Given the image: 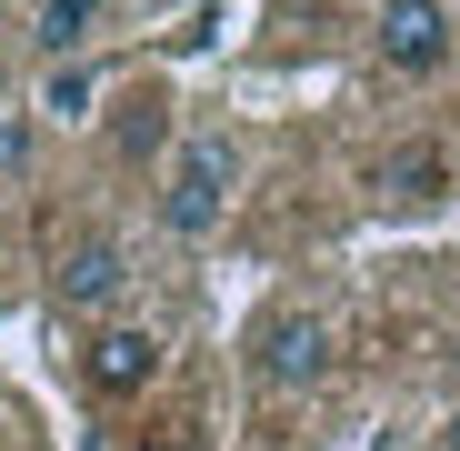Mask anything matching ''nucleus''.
<instances>
[{
  "instance_id": "1",
  "label": "nucleus",
  "mask_w": 460,
  "mask_h": 451,
  "mask_svg": "<svg viewBox=\"0 0 460 451\" xmlns=\"http://www.w3.org/2000/svg\"><path fill=\"white\" fill-rule=\"evenodd\" d=\"M230 201H241V140L230 131H190L171 150V171H161V231L171 241H210Z\"/></svg>"
},
{
  "instance_id": "2",
  "label": "nucleus",
  "mask_w": 460,
  "mask_h": 451,
  "mask_svg": "<svg viewBox=\"0 0 460 451\" xmlns=\"http://www.w3.org/2000/svg\"><path fill=\"white\" fill-rule=\"evenodd\" d=\"M331 321L321 311H270L261 331H251V382L261 392H321L331 382Z\"/></svg>"
},
{
  "instance_id": "3",
  "label": "nucleus",
  "mask_w": 460,
  "mask_h": 451,
  "mask_svg": "<svg viewBox=\"0 0 460 451\" xmlns=\"http://www.w3.org/2000/svg\"><path fill=\"white\" fill-rule=\"evenodd\" d=\"M81 371H91V392L130 401V392L161 382V331H140V321H101V331L81 341Z\"/></svg>"
},
{
  "instance_id": "4",
  "label": "nucleus",
  "mask_w": 460,
  "mask_h": 451,
  "mask_svg": "<svg viewBox=\"0 0 460 451\" xmlns=\"http://www.w3.org/2000/svg\"><path fill=\"white\" fill-rule=\"evenodd\" d=\"M370 31H380V60L411 70V81L450 60V11H440V0H380V21H370Z\"/></svg>"
},
{
  "instance_id": "5",
  "label": "nucleus",
  "mask_w": 460,
  "mask_h": 451,
  "mask_svg": "<svg viewBox=\"0 0 460 451\" xmlns=\"http://www.w3.org/2000/svg\"><path fill=\"white\" fill-rule=\"evenodd\" d=\"M120 291H130V251L111 231H81L60 251V301H70V311H111Z\"/></svg>"
},
{
  "instance_id": "6",
  "label": "nucleus",
  "mask_w": 460,
  "mask_h": 451,
  "mask_svg": "<svg viewBox=\"0 0 460 451\" xmlns=\"http://www.w3.org/2000/svg\"><path fill=\"white\" fill-rule=\"evenodd\" d=\"M380 191H391V201H440L450 191V150L440 140H401L391 161H380Z\"/></svg>"
},
{
  "instance_id": "7",
  "label": "nucleus",
  "mask_w": 460,
  "mask_h": 451,
  "mask_svg": "<svg viewBox=\"0 0 460 451\" xmlns=\"http://www.w3.org/2000/svg\"><path fill=\"white\" fill-rule=\"evenodd\" d=\"M101 11H111V0H40V11H31V41H40L50 60H70V50L101 31Z\"/></svg>"
},
{
  "instance_id": "8",
  "label": "nucleus",
  "mask_w": 460,
  "mask_h": 451,
  "mask_svg": "<svg viewBox=\"0 0 460 451\" xmlns=\"http://www.w3.org/2000/svg\"><path fill=\"white\" fill-rule=\"evenodd\" d=\"M101 111V70L91 60H50V81H40V121H91Z\"/></svg>"
},
{
  "instance_id": "9",
  "label": "nucleus",
  "mask_w": 460,
  "mask_h": 451,
  "mask_svg": "<svg viewBox=\"0 0 460 451\" xmlns=\"http://www.w3.org/2000/svg\"><path fill=\"white\" fill-rule=\"evenodd\" d=\"M120 150H130V161H150V150H161V101H130V121H120Z\"/></svg>"
},
{
  "instance_id": "10",
  "label": "nucleus",
  "mask_w": 460,
  "mask_h": 451,
  "mask_svg": "<svg viewBox=\"0 0 460 451\" xmlns=\"http://www.w3.org/2000/svg\"><path fill=\"white\" fill-rule=\"evenodd\" d=\"M31 161V121H0V171H21Z\"/></svg>"
},
{
  "instance_id": "11",
  "label": "nucleus",
  "mask_w": 460,
  "mask_h": 451,
  "mask_svg": "<svg viewBox=\"0 0 460 451\" xmlns=\"http://www.w3.org/2000/svg\"><path fill=\"white\" fill-rule=\"evenodd\" d=\"M440 451H460V411H450V421H440Z\"/></svg>"
},
{
  "instance_id": "12",
  "label": "nucleus",
  "mask_w": 460,
  "mask_h": 451,
  "mask_svg": "<svg viewBox=\"0 0 460 451\" xmlns=\"http://www.w3.org/2000/svg\"><path fill=\"white\" fill-rule=\"evenodd\" d=\"M0 91H11V50H0Z\"/></svg>"
},
{
  "instance_id": "13",
  "label": "nucleus",
  "mask_w": 460,
  "mask_h": 451,
  "mask_svg": "<svg viewBox=\"0 0 460 451\" xmlns=\"http://www.w3.org/2000/svg\"><path fill=\"white\" fill-rule=\"evenodd\" d=\"M140 451H161V441H140Z\"/></svg>"
},
{
  "instance_id": "14",
  "label": "nucleus",
  "mask_w": 460,
  "mask_h": 451,
  "mask_svg": "<svg viewBox=\"0 0 460 451\" xmlns=\"http://www.w3.org/2000/svg\"><path fill=\"white\" fill-rule=\"evenodd\" d=\"M450 361H460V351H450Z\"/></svg>"
}]
</instances>
